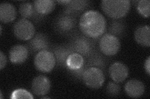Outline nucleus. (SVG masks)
<instances>
[{
    "instance_id": "nucleus-10",
    "label": "nucleus",
    "mask_w": 150,
    "mask_h": 99,
    "mask_svg": "<svg viewBox=\"0 0 150 99\" xmlns=\"http://www.w3.org/2000/svg\"><path fill=\"white\" fill-rule=\"evenodd\" d=\"M9 60L15 64H20L25 62L28 57V50L23 45L13 46L9 51Z\"/></svg>"
},
{
    "instance_id": "nucleus-1",
    "label": "nucleus",
    "mask_w": 150,
    "mask_h": 99,
    "mask_svg": "<svg viewBox=\"0 0 150 99\" xmlns=\"http://www.w3.org/2000/svg\"><path fill=\"white\" fill-rule=\"evenodd\" d=\"M79 27L86 37L95 39L104 34L106 29V20L100 12L88 11L81 16Z\"/></svg>"
},
{
    "instance_id": "nucleus-20",
    "label": "nucleus",
    "mask_w": 150,
    "mask_h": 99,
    "mask_svg": "<svg viewBox=\"0 0 150 99\" xmlns=\"http://www.w3.org/2000/svg\"><path fill=\"white\" fill-rule=\"evenodd\" d=\"M150 1L149 0H142L137 4V10L139 15L143 17L147 18L149 16Z\"/></svg>"
},
{
    "instance_id": "nucleus-21",
    "label": "nucleus",
    "mask_w": 150,
    "mask_h": 99,
    "mask_svg": "<svg viewBox=\"0 0 150 99\" xmlns=\"http://www.w3.org/2000/svg\"><path fill=\"white\" fill-rule=\"evenodd\" d=\"M88 1H71V2L67 4L68 5V12L83 11L88 6Z\"/></svg>"
},
{
    "instance_id": "nucleus-17",
    "label": "nucleus",
    "mask_w": 150,
    "mask_h": 99,
    "mask_svg": "<svg viewBox=\"0 0 150 99\" xmlns=\"http://www.w3.org/2000/svg\"><path fill=\"white\" fill-rule=\"evenodd\" d=\"M53 0H36L33 2L35 11L40 15H46L52 12L55 8Z\"/></svg>"
},
{
    "instance_id": "nucleus-13",
    "label": "nucleus",
    "mask_w": 150,
    "mask_h": 99,
    "mask_svg": "<svg viewBox=\"0 0 150 99\" xmlns=\"http://www.w3.org/2000/svg\"><path fill=\"white\" fill-rule=\"evenodd\" d=\"M134 39L141 46L149 47L150 28L149 26H143L137 28L134 32Z\"/></svg>"
},
{
    "instance_id": "nucleus-28",
    "label": "nucleus",
    "mask_w": 150,
    "mask_h": 99,
    "mask_svg": "<svg viewBox=\"0 0 150 99\" xmlns=\"http://www.w3.org/2000/svg\"><path fill=\"white\" fill-rule=\"evenodd\" d=\"M2 30H3V29H2V26L1 25V26H0V31H1V34H2Z\"/></svg>"
},
{
    "instance_id": "nucleus-6",
    "label": "nucleus",
    "mask_w": 150,
    "mask_h": 99,
    "mask_svg": "<svg viewBox=\"0 0 150 99\" xmlns=\"http://www.w3.org/2000/svg\"><path fill=\"white\" fill-rule=\"evenodd\" d=\"M99 46L101 52L106 56H114L120 49V41L116 36L106 34L101 38Z\"/></svg>"
},
{
    "instance_id": "nucleus-19",
    "label": "nucleus",
    "mask_w": 150,
    "mask_h": 99,
    "mask_svg": "<svg viewBox=\"0 0 150 99\" xmlns=\"http://www.w3.org/2000/svg\"><path fill=\"white\" fill-rule=\"evenodd\" d=\"M35 11L33 4L30 3H22L19 6V12L23 19H28L32 17Z\"/></svg>"
},
{
    "instance_id": "nucleus-2",
    "label": "nucleus",
    "mask_w": 150,
    "mask_h": 99,
    "mask_svg": "<svg viewBox=\"0 0 150 99\" xmlns=\"http://www.w3.org/2000/svg\"><path fill=\"white\" fill-rule=\"evenodd\" d=\"M101 7L106 15L114 19H118L128 13L131 3L128 0H103Z\"/></svg>"
},
{
    "instance_id": "nucleus-26",
    "label": "nucleus",
    "mask_w": 150,
    "mask_h": 99,
    "mask_svg": "<svg viewBox=\"0 0 150 99\" xmlns=\"http://www.w3.org/2000/svg\"><path fill=\"white\" fill-rule=\"evenodd\" d=\"M144 69L148 75L150 74V57L148 56L144 63Z\"/></svg>"
},
{
    "instance_id": "nucleus-14",
    "label": "nucleus",
    "mask_w": 150,
    "mask_h": 99,
    "mask_svg": "<svg viewBox=\"0 0 150 99\" xmlns=\"http://www.w3.org/2000/svg\"><path fill=\"white\" fill-rule=\"evenodd\" d=\"M30 47L33 51H41L47 50L48 48L49 42L47 37L41 33L36 34L30 42Z\"/></svg>"
},
{
    "instance_id": "nucleus-24",
    "label": "nucleus",
    "mask_w": 150,
    "mask_h": 99,
    "mask_svg": "<svg viewBox=\"0 0 150 99\" xmlns=\"http://www.w3.org/2000/svg\"><path fill=\"white\" fill-rule=\"evenodd\" d=\"M121 91V87L118 83L115 82H110L106 87V92L111 97H116L118 96Z\"/></svg>"
},
{
    "instance_id": "nucleus-9",
    "label": "nucleus",
    "mask_w": 150,
    "mask_h": 99,
    "mask_svg": "<svg viewBox=\"0 0 150 99\" xmlns=\"http://www.w3.org/2000/svg\"><path fill=\"white\" fill-rule=\"evenodd\" d=\"M145 91L144 84L137 79H131L126 83L125 91L131 98H139L143 95Z\"/></svg>"
},
{
    "instance_id": "nucleus-3",
    "label": "nucleus",
    "mask_w": 150,
    "mask_h": 99,
    "mask_svg": "<svg viewBox=\"0 0 150 99\" xmlns=\"http://www.w3.org/2000/svg\"><path fill=\"white\" fill-rule=\"evenodd\" d=\"M56 63L54 55L48 50L39 51L34 60V64L36 69L44 73L51 71L54 68Z\"/></svg>"
},
{
    "instance_id": "nucleus-4",
    "label": "nucleus",
    "mask_w": 150,
    "mask_h": 99,
    "mask_svg": "<svg viewBox=\"0 0 150 99\" xmlns=\"http://www.w3.org/2000/svg\"><path fill=\"white\" fill-rule=\"evenodd\" d=\"M82 79L89 88L98 89L104 84L105 78L104 73L100 68L90 67L84 71Z\"/></svg>"
},
{
    "instance_id": "nucleus-27",
    "label": "nucleus",
    "mask_w": 150,
    "mask_h": 99,
    "mask_svg": "<svg viewBox=\"0 0 150 99\" xmlns=\"http://www.w3.org/2000/svg\"><path fill=\"white\" fill-rule=\"evenodd\" d=\"M58 2L59 3H62V4L63 3L65 4V5H67V4H68V3L71 2V1H70V0H69V1H67V0H65V1H58Z\"/></svg>"
},
{
    "instance_id": "nucleus-29",
    "label": "nucleus",
    "mask_w": 150,
    "mask_h": 99,
    "mask_svg": "<svg viewBox=\"0 0 150 99\" xmlns=\"http://www.w3.org/2000/svg\"><path fill=\"white\" fill-rule=\"evenodd\" d=\"M0 96H1V98H3V93H2V92L1 91L0 92Z\"/></svg>"
},
{
    "instance_id": "nucleus-7",
    "label": "nucleus",
    "mask_w": 150,
    "mask_h": 99,
    "mask_svg": "<svg viewBox=\"0 0 150 99\" xmlns=\"http://www.w3.org/2000/svg\"><path fill=\"white\" fill-rule=\"evenodd\" d=\"M50 80L45 76H38L32 81L31 89L37 96H43L48 93L51 89Z\"/></svg>"
},
{
    "instance_id": "nucleus-25",
    "label": "nucleus",
    "mask_w": 150,
    "mask_h": 99,
    "mask_svg": "<svg viewBox=\"0 0 150 99\" xmlns=\"http://www.w3.org/2000/svg\"><path fill=\"white\" fill-rule=\"evenodd\" d=\"M6 63L7 59L6 56L3 53V51H1V52H0V69L2 70L6 66Z\"/></svg>"
},
{
    "instance_id": "nucleus-12",
    "label": "nucleus",
    "mask_w": 150,
    "mask_h": 99,
    "mask_svg": "<svg viewBox=\"0 0 150 99\" xmlns=\"http://www.w3.org/2000/svg\"><path fill=\"white\" fill-rule=\"evenodd\" d=\"M17 15L16 8L9 3L0 4V20L3 23H9L15 19Z\"/></svg>"
},
{
    "instance_id": "nucleus-8",
    "label": "nucleus",
    "mask_w": 150,
    "mask_h": 99,
    "mask_svg": "<svg viewBox=\"0 0 150 99\" xmlns=\"http://www.w3.org/2000/svg\"><path fill=\"white\" fill-rule=\"evenodd\" d=\"M129 71L126 66L121 62L112 63L109 69L110 76L114 82L120 83L123 82L128 76Z\"/></svg>"
},
{
    "instance_id": "nucleus-15",
    "label": "nucleus",
    "mask_w": 150,
    "mask_h": 99,
    "mask_svg": "<svg viewBox=\"0 0 150 99\" xmlns=\"http://www.w3.org/2000/svg\"><path fill=\"white\" fill-rule=\"evenodd\" d=\"M74 53L71 47L67 46H59L54 50V53L56 61L58 65L67 66V60L68 56Z\"/></svg>"
},
{
    "instance_id": "nucleus-18",
    "label": "nucleus",
    "mask_w": 150,
    "mask_h": 99,
    "mask_svg": "<svg viewBox=\"0 0 150 99\" xmlns=\"http://www.w3.org/2000/svg\"><path fill=\"white\" fill-rule=\"evenodd\" d=\"M84 66V59L83 56L77 53H73L70 55L67 60V66L68 69H77L81 68Z\"/></svg>"
},
{
    "instance_id": "nucleus-16",
    "label": "nucleus",
    "mask_w": 150,
    "mask_h": 99,
    "mask_svg": "<svg viewBox=\"0 0 150 99\" xmlns=\"http://www.w3.org/2000/svg\"><path fill=\"white\" fill-rule=\"evenodd\" d=\"M75 24H76V19L69 15L60 16L56 21V26L58 29L63 32L72 30Z\"/></svg>"
},
{
    "instance_id": "nucleus-11",
    "label": "nucleus",
    "mask_w": 150,
    "mask_h": 99,
    "mask_svg": "<svg viewBox=\"0 0 150 99\" xmlns=\"http://www.w3.org/2000/svg\"><path fill=\"white\" fill-rule=\"evenodd\" d=\"M78 37L73 40L71 47L74 52L83 56L90 53L93 50V44L91 41L88 40V37L87 38V37Z\"/></svg>"
},
{
    "instance_id": "nucleus-22",
    "label": "nucleus",
    "mask_w": 150,
    "mask_h": 99,
    "mask_svg": "<svg viewBox=\"0 0 150 99\" xmlns=\"http://www.w3.org/2000/svg\"><path fill=\"white\" fill-rule=\"evenodd\" d=\"M33 96L32 94L24 89H18L14 91L10 97L11 99H18V98H28L33 99Z\"/></svg>"
},
{
    "instance_id": "nucleus-23",
    "label": "nucleus",
    "mask_w": 150,
    "mask_h": 99,
    "mask_svg": "<svg viewBox=\"0 0 150 99\" xmlns=\"http://www.w3.org/2000/svg\"><path fill=\"white\" fill-rule=\"evenodd\" d=\"M124 24L122 22L113 21L109 28V31L111 35H119L124 31Z\"/></svg>"
},
{
    "instance_id": "nucleus-5",
    "label": "nucleus",
    "mask_w": 150,
    "mask_h": 99,
    "mask_svg": "<svg viewBox=\"0 0 150 99\" xmlns=\"http://www.w3.org/2000/svg\"><path fill=\"white\" fill-rule=\"evenodd\" d=\"M13 33L19 40H30L35 36V28L30 21L26 19H21L14 25Z\"/></svg>"
}]
</instances>
